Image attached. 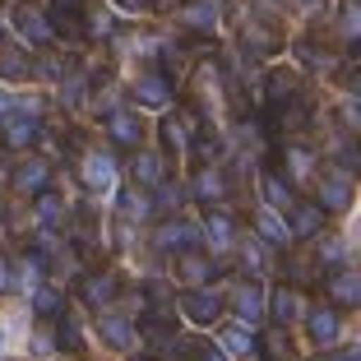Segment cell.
<instances>
[{
	"label": "cell",
	"instance_id": "obj_24",
	"mask_svg": "<svg viewBox=\"0 0 361 361\" xmlns=\"http://www.w3.org/2000/svg\"><path fill=\"white\" fill-rule=\"evenodd\" d=\"M204 236H209V245H213V250H227V245H232V236H236L232 213H227V209L209 213V223H204Z\"/></svg>",
	"mask_w": 361,
	"mask_h": 361
},
{
	"label": "cell",
	"instance_id": "obj_9",
	"mask_svg": "<svg viewBox=\"0 0 361 361\" xmlns=\"http://www.w3.org/2000/svg\"><path fill=\"white\" fill-rule=\"evenodd\" d=\"M97 334H102L106 348H116V352L135 348V324H130V315H121V310H102V315H97Z\"/></svg>",
	"mask_w": 361,
	"mask_h": 361
},
{
	"label": "cell",
	"instance_id": "obj_30",
	"mask_svg": "<svg viewBox=\"0 0 361 361\" xmlns=\"http://www.w3.org/2000/svg\"><path fill=\"white\" fill-rule=\"evenodd\" d=\"M61 310H65V297L56 287H37L32 292V315H61Z\"/></svg>",
	"mask_w": 361,
	"mask_h": 361
},
{
	"label": "cell",
	"instance_id": "obj_40",
	"mask_svg": "<svg viewBox=\"0 0 361 361\" xmlns=\"http://www.w3.org/2000/svg\"><path fill=\"white\" fill-rule=\"evenodd\" d=\"M116 5H121V10H126V14H135L139 5H144V0H116Z\"/></svg>",
	"mask_w": 361,
	"mask_h": 361
},
{
	"label": "cell",
	"instance_id": "obj_16",
	"mask_svg": "<svg viewBox=\"0 0 361 361\" xmlns=\"http://www.w3.org/2000/svg\"><path fill=\"white\" fill-rule=\"evenodd\" d=\"M116 292H121L116 274H88L84 283H79V297H84V306H93V310H102Z\"/></svg>",
	"mask_w": 361,
	"mask_h": 361
},
{
	"label": "cell",
	"instance_id": "obj_2",
	"mask_svg": "<svg viewBox=\"0 0 361 361\" xmlns=\"http://www.w3.org/2000/svg\"><path fill=\"white\" fill-rule=\"evenodd\" d=\"M37 139H42V121H37V111H28V106H19V111H10V116L0 121V144H5V149L28 153Z\"/></svg>",
	"mask_w": 361,
	"mask_h": 361
},
{
	"label": "cell",
	"instance_id": "obj_25",
	"mask_svg": "<svg viewBox=\"0 0 361 361\" xmlns=\"http://www.w3.org/2000/svg\"><path fill=\"white\" fill-rule=\"evenodd\" d=\"M259 190H264L269 209H287V204H292V185H287L278 171H259Z\"/></svg>",
	"mask_w": 361,
	"mask_h": 361
},
{
	"label": "cell",
	"instance_id": "obj_36",
	"mask_svg": "<svg viewBox=\"0 0 361 361\" xmlns=\"http://www.w3.org/2000/svg\"><path fill=\"white\" fill-rule=\"evenodd\" d=\"M61 348H70V352L84 348V334H79V319L75 315H61Z\"/></svg>",
	"mask_w": 361,
	"mask_h": 361
},
{
	"label": "cell",
	"instance_id": "obj_34",
	"mask_svg": "<svg viewBox=\"0 0 361 361\" xmlns=\"http://www.w3.org/2000/svg\"><path fill=\"white\" fill-rule=\"evenodd\" d=\"M297 56H301V65H306V70H334V56L319 51L315 42H297Z\"/></svg>",
	"mask_w": 361,
	"mask_h": 361
},
{
	"label": "cell",
	"instance_id": "obj_22",
	"mask_svg": "<svg viewBox=\"0 0 361 361\" xmlns=\"http://www.w3.org/2000/svg\"><path fill=\"white\" fill-rule=\"evenodd\" d=\"M176 278L185 287H200L204 278H213V264L200 255V250H185V255H176Z\"/></svg>",
	"mask_w": 361,
	"mask_h": 361
},
{
	"label": "cell",
	"instance_id": "obj_6",
	"mask_svg": "<svg viewBox=\"0 0 361 361\" xmlns=\"http://www.w3.org/2000/svg\"><path fill=\"white\" fill-rule=\"evenodd\" d=\"M10 185L19 195H37L42 185H51V162L47 158H19L10 171Z\"/></svg>",
	"mask_w": 361,
	"mask_h": 361
},
{
	"label": "cell",
	"instance_id": "obj_32",
	"mask_svg": "<svg viewBox=\"0 0 361 361\" xmlns=\"http://www.w3.org/2000/svg\"><path fill=\"white\" fill-rule=\"evenodd\" d=\"M32 209H37V218H42V223H56V218L65 213V200H61L56 190H47V185H42V190H37V204H32Z\"/></svg>",
	"mask_w": 361,
	"mask_h": 361
},
{
	"label": "cell",
	"instance_id": "obj_29",
	"mask_svg": "<svg viewBox=\"0 0 361 361\" xmlns=\"http://www.w3.org/2000/svg\"><path fill=\"white\" fill-rule=\"evenodd\" d=\"M245 47H250V56H269V51L278 47V37H274L269 28H259L255 19H250V23H245Z\"/></svg>",
	"mask_w": 361,
	"mask_h": 361
},
{
	"label": "cell",
	"instance_id": "obj_5",
	"mask_svg": "<svg viewBox=\"0 0 361 361\" xmlns=\"http://www.w3.org/2000/svg\"><path fill=\"white\" fill-rule=\"evenodd\" d=\"M319 209L324 213H348L352 209V176L348 171H324L319 176Z\"/></svg>",
	"mask_w": 361,
	"mask_h": 361
},
{
	"label": "cell",
	"instance_id": "obj_7",
	"mask_svg": "<svg viewBox=\"0 0 361 361\" xmlns=\"http://www.w3.org/2000/svg\"><path fill=\"white\" fill-rule=\"evenodd\" d=\"M130 97H135L139 106H153V111H162V106H171V79L158 75V70H149V75H139V79H135Z\"/></svg>",
	"mask_w": 361,
	"mask_h": 361
},
{
	"label": "cell",
	"instance_id": "obj_41",
	"mask_svg": "<svg viewBox=\"0 0 361 361\" xmlns=\"http://www.w3.org/2000/svg\"><path fill=\"white\" fill-rule=\"evenodd\" d=\"M56 5H79V0H56Z\"/></svg>",
	"mask_w": 361,
	"mask_h": 361
},
{
	"label": "cell",
	"instance_id": "obj_20",
	"mask_svg": "<svg viewBox=\"0 0 361 361\" xmlns=\"http://www.w3.org/2000/svg\"><path fill=\"white\" fill-rule=\"evenodd\" d=\"M130 171H135V185H162L167 180V158L162 153H135V162H130Z\"/></svg>",
	"mask_w": 361,
	"mask_h": 361
},
{
	"label": "cell",
	"instance_id": "obj_35",
	"mask_svg": "<svg viewBox=\"0 0 361 361\" xmlns=\"http://www.w3.org/2000/svg\"><path fill=\"white\" fill-rule=\"evenodd\" d=\"M343 259H348L343 236H324V241H319V264H343Z\"/></svg>",
	"mask_w": 361,
	"mask_h": 361
},
{
	"label": "cell",
	"instance_id": "obj_8",
	"mask_svg": "<svg viewBox=\"0 0 361 361\" xmlns=\"http://www.w3.org/2000/svg\"><path fill=\"white\" fill-rule=\"evenodd\" d=\"M283 213H287V232L301 236V241H306V236H315L319 227H324V209H319V204H310V200H292Z\"/></svg>",
	"mask_w": 361,
	"mask_h": 361
},
{
	"label": "cell",
	"instance_id": "obj_23",
	"mask_svg": "<svg viewBox=\"0 0 361 361\" xmlns=\"http://www.w3.org/2000/svg\"><path fill=\"white\" fill-rule=\"evenodd\" d=\"M255 232H259V241L274 245V250L292 245V232H287V223H278V218H274L269 209H259V213H255Z\"/></svg>",
	"mask_w": 361,
	"mask_h": 361
},
{
	"label": "cell",
	"instance_id": "obj_14",
	"mask_svg": "<svg viewBox=\"0 0 361 361\" xmlns=\"http://www.w3.org/2000/svg\"><path fill=\"white\" fill-rule=\"evenodd\" d=\"M324 287H329V301H334V306H343V310L361 306V278L352 274V269H338L334 278H324Z\"/></svg>",
	"mask_w": 361,
	"mask_h": 361
},
{
	"label": "cell",
	"instance_id": "obj_21",
	"mask_svg": "<svg viewBox=\"0 0 361 361\" xmlns=\"http://www.w3.org/2000/svg\"><path fill=\"white\" fill-rule=\"evenodd\" d=\"M195 195H200L204 204H223L227 200V176H223V167H200V176H195Z\"/></svg>",
	"mask_w": 361,
	"mask_h": 361
},
{
	"label": "cell",
	"instance_id": "obj_18",
	"mask_svg": "<svg viewBox=\"0 0 361 361\" xmlns=\"http://www.w3.org/2000/svg\"><path fill=\"white\" fill-rule=\"evenodd\" d=\"M79 180H84L88 190H111V180H116V162L102 158V153H88L84 167H79Z\"/></svg>",
	"mask_w": 361,
	"mask_h": 361
},
{
	"label": "cell",
	"instance_id": "obj_27",
	"mask_svg": "<svg viewBox=\"0 0 361 361\" xmlns=\"http://www.w3.org/2000/svg\"><path fill=\"white\" fill-rule=\"evenodd\" d=\"M180 19L190 23L195 32H213V28H218V0H195V5L180 14Z\"/></svg>",
	"mask_w": 361,
	"mask_h": 361
},
{
	"label": "cell",
	"instance_id": "obj_42",
	"mask_svg": "<svg viewBox=\"0 0 361 361\" xmlns=\"http://www.w3.org/2000/svg\"><path fill=\"white\" fill-rule=\"evenodd\" d=\"M0 28H5V23H0Z\"/></svg>",
	"mask_w": 361,
	"mask_h": 361
},
{
	"label": "cell",
	"instance_id": "obj_37",
	"mask_svg": "<svg viewBox=\"0 0 361 361\" xmlns=\"http://www.w3.org/2000/svg\"><path fill=\"white\" fill-rule=\"evenodd\" d=\"M287 269H292V283H297V287H310V283H315V278H310V264H306V259H292Z\"/></svg>",
	"mask_w": 361,
	"mask_h": 361
},
{
	"label": "cell",
	"instance_id": "obj_39",
	"mask_svg": "<svg viewBox=\"0 0 361 361\" xmlns=\"http://www.w3.org/2000/svg\"><path fill=\"white\" fill-rule=\"evenodd\" d=\"M319 361H361L357 348H338V352H319Z\"/></svg>",
	"mask_w": 361,
	"mask_h": 361
},
{
	"label": "cell",
	"instance_id": "obj_13",
	"mask_svg": "<svg viewBox=\"0 0 361 361\" xmlns=\"http://www.w3.org/2000/svg\"><path fill=\"white\" fill-rule=\"evenodd\" d=\"M255 352H259L264 361H297V343L287 338V324L259 334V338H255Z\"/></svg>",
	"mask_w": 361,
	"mask_h": 361
},
{
	"label": "cell",
	"instance_id": "obj_17",
	"mask_svg": "<svg viewBox=\"0 0 361 361\" xmlns=\"http://www.w3.org/2000/svg\"><path fill=\"white\" fill-rule=\"evenodd\" d=\"M14 28H19V37H28V42H51L56 37L51 23H47V14L32 10V5H19V10H14Z\"/></svg>",
	"mask_w": 361,
	"mask_h": 361
},
{
	"label": "cell",
	"instance_id": "obj_10",
	"mask_svg": "<svg viewBox=\"0 0 361 361\" xmlns=\"http://www.w3.org/2000/svg\"><path fill=\"white\" fill-rule=\"evenodd\" d=\"M232 306H236V319H241L245 329H255L259 319H264V292H259L255 283H236Z\"/></svg>",
	"mask_w": 361,
	"mask_h": 361
},
{
	"label": "cell",
	"instance_id": "obj_11",
	"mask_svg": "<svg viewBox=\"0 0 361 361\" xmlns=\"http://www.w3.org/2000/svg\"><path fill=\"white\" fill-rule=\"evenodd\" d=\"M306 324H310V338H315L319 348H334V343H338V334H343L338 306H315V310L306 315Z\"/></svg>",
	"mask_w": 361,
	"mask_h": 361
},
{
	"label": "cell",
	"instance_id": "obj_1",
	"mask_svg": "<svg viewBox=\"0 0 361 361\" xmlns=\"http://www.w3.org/2000/svg\"><path fill=\"white\" fill-rule=\"evenodd\" d=\"M195 130H200V116H195L190 106H162V144H167V153H176V158H185L195 144Z\"/></svg>",
	"mask_w": 361,
	"mask_h": 361
},
{
	"label": "cell",
	"instance_id": "obj_3",
	"mask_svg": "<svg viewBox=\"0 0 361 361\" xmlns=\"http://www.w3.org/2000/svg\"><path fill=\"white\" fill-rule=\"evenodd\" d=\"M176 306H180V315L190 319V324H200V329H209V324L223 319V297L209 292V287H185Z\"/></svg>",
	"mask_w": 361,
	"mask_h": 361
},
{
	"label": "cell",
	"instance_id": "obj_26",
	"mask_svg": "<svg viewBox=\"0 0 361 361\" xmlns=\"http://www.w3.org/2000/svg\"><path fill=\"white\" fill-rule=\"evenodd\" d=\"M32 56H23L19 47H0V79H28Z\"/></svg>",
	"mask_w": 361,
	"mask_h": 361
},
{
	"label": "cell",
	"instance_id": "obj_31",
	"mask_svg": "<svg viewBox=\"0 0 361 361\" xmlns=\"http://www.w3.org/2000/svg\"><path fill=\"white\" fill-rule=\"evenodd\" d=\"M287 162H292V176L306 180L310 167H315V149H306V144H287Z\"/></svg>",
	"mask_w": 361,
	"mask_h": 361
},
{
	"label": "cell",
	"instance_id": "obj_4",
	"mask_svg": "<svg viewBox=\"0 0 361 361\" xmlns=\"http://www.w3.org/2000/svg\"><path fill=\"white\" fill-rule=\"evenodd\" d=\"M200 245H204V227H195V223H162L158 227L162 255H185V250H200Z\"/></svg>",
	"mask_w": 361,
	"mask_h": 361
},
{
	"label": "cell",
	"instance_id": "obj_28",
	"mask_svg": "<svg viewBox=\"0 0 361 361\" xmlns=\"http://www.w3.org/2000/svg\"><path fill=\"white\" fill-rule=\"evenodd\" d=\"M223 348H227V357H250V352H255V334L245 329V324H232V329L223 334Z\"/></svg>",
	"mask_w": 361,
	"mask_h": 361
},
{
	"label": "cell",
	"instance_id": "obj_33",
	"mask_svg": "<svg viewBox=\"0 0 361 361\" xmlns=\"http://www.w3.org/2000/svg\"><path fill=\"white\" fill-rule=\"evenodd\" d=\"M338 32H343V42H357V32H361V10H357V0H343Z\"/></svg>",
	"mask_w": 361,
	"mask_h": 361
},
{
	"label": "cell",
	"instance_id": "obj_12",
	"mask_svg": "<svg viewBox=\"0 0 361 361\" xmlns=\"http://www.w3.org/2000/svg\"><path fill=\"white\" fill-rule=\"evenodd\" d=\"M264 93H269V106H283V102H292V97L301 93V79H297V70H287V65H274L264 75Z\"/></svg>",
	"mask_w": 361,
	"mask_h": 361
},
{
	"label": "cell",
	"instance_id": "obj_19",
	"mask_svg": "<svg viewBox=\"0 0 361 361\" xmlns=\"http://www.w3.org/2000/svg\"><path fill=\"white\" fill-rule=\"evenodd\" d=\"M301 292L297 287H274V292H269V315L278 319V324H292V319H301Z\"/></svg>",
	"mask_w": 361,
	"mask_h": 361
},
{
	"label": "cell",
	"instance_id": "obj_15",
	"mask_svg": "<svg viewBox=\"0 0 361 361\" xmlns=\"http://www.w3.org/2000/svg\"><path fill=\"white\" fill-rule=\"evenodd\" d=\"M106 130H111V139H116L121 149H139V144H144V121H139L135 111H111V116H106Z\"/></svg>",
	"mask_w": 361,
	"mask_h": 361
},
{
	"label": "cell",
	"instance_id": "obj_38",
	"mask_svg": "<svg viewBox=\"0 0 361 361\" xmlns=\"http://www.w3.org/2000/svg\"><path fill=\"white\" fill-rule=\"evenodd\" d=\"M0 292H14V264H10V255H0Z\"/></svg>",
	"mask_w": 361,
	"mask_h": 361
}]
</instances>
